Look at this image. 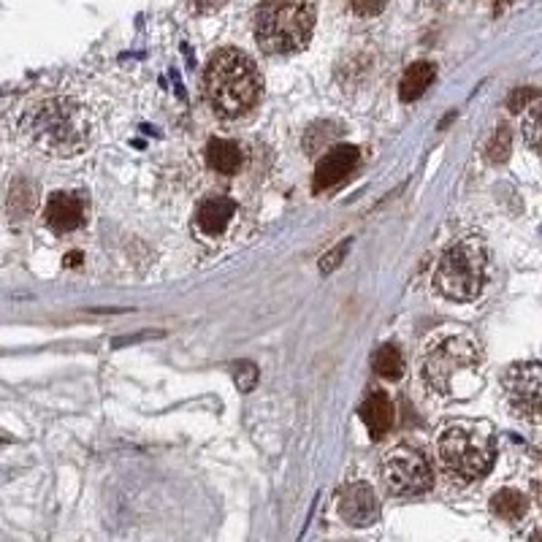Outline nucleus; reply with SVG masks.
Wrapping results in <instances>:
<instances>
[{"label": "nucleus", "mask_w": 542, "mask_h": 542, "mask_svg": "<svg viewBox=\"0 0 542 542\" xmlns=\"http://www.w3.org/2000/svg\"><path fill=\"white\" fill-rule=\"evenodd\" d=\"M19 131L38 152L52 158H71L93 141L95 120L79 98L47 95L22 112Z\"/></svg>", "instance_id": "f257e3e1"}, {"label": "nucleus", "mask_w": 542, "mask_h": 542, "mask_svg": "<svg viewBox=\"0 0 542 542\" xmlns=\"http://www.w3.org/2000/svg\"><path fill=\"white\" fill-rule=\"evenodd\" d=\"M423 383L442 399H469L483 385V350L469 334H442L426 347Z\"/></svg>", "instance_id": "f03ea898"}, {"label": "nucleus", "mask_w": 542, "mask_h": 542, "mask_svg": "<svg viewBox=\"0 0 542 542\" xmlns=\"http://www.w3.org/2000/svg\"><path fill=\"white\" fill-rule=\"evenodd\" d=\"M261 74L239 49H220L204 71V93L220 117H239L261 98Z\"/></svg>", "instance_id": "7ed1b4c3"}, {"label": "nucleus", "mask_w": 542, "mask_h": 542, "mask_svg": "<svg viewBox=\"0 0 542 542\" xmlns=\"http://www.w3.org/2000/svg\"><path fill=\"white\" fill-rule=\"evenodd\" d=\"M255 41L266 55H290L309 44L315 9L309 0H261L253 17Z\"/></svg>", "instance_id": "20e7f679"}, {"label": "nucleus", "mask_w": 542, "mask_h": 542, "mask_svg": "<svg viewBox=\"0 0 542 542\" xmlns=\"http://www.w3.org/2000/svg\"><path fill=\"white\" fill-rule=\"evenodd\" d=\"M437 456H440L445 472L458 480H477L488 475L494 467L496 442L494 429L486 421H456L442 429L437 440Z\"/></svg>", "instance_id": "39448f33"}, {"label": "nucleus", "mask_w": 542, "mask_h": 542, "mask_svg": "<svg viewBox=\"0 0 542 542\" xmlns=\"http://www.w3.org/2000/svg\"><path fill=\"white\" fill-rule=\"evenodd\" d=\"M486 271V244L477 236H467L461 242L450 244L440 255V263L434 271V285L445 299L472 301L480 296V290L486 285Z\"/></svg>", "instance_id": "423d86ee"}, {"label": "nucleus", "mask_w": 542, "mask_h": 542, "mask_svg": "<svg viewBox=\"0 0 542 542\" xmlns=\"http://www.w3.org/2000/svg\"><path fill=\"white\" fill-rule=\"evenodd\" d=\"M380 475H383L385 488L396 496L423 494L434 486V469H431L429 458L423 456L421 450L407 448V445H399L391 453H385Z\"/></svg>", "instance_id": "0eeeda50"}, {"label": "nucleus", "mask_w": 542, "mask_h": 542, "mask_svg": "<svg viewBox=\"0 0 542 542\" xmlns=\"http://www.w3.org/2000/svg\"><path fill=\"white\" fill-rule=\"evenodd\" d=\"M505 391L507 402L513 407L518 418H524L532 426L540 423V364L529 361V364H515L505 374Z\"/></svg>", "instance_id": "6e6552de"}, {"label": "nucleus", "mask_w": 542, "mask_h": 542, "mask_svg": "<svg viewBox=\"0 0 542 542\" xmlns=\"http://www.w3.org/2000/svg\"><path fill=\"white\" fill-rule=\"evenodd\" d=\"M339 515L350 526H372L380 518V502L369 483H350L339 494Z\"/></svg>", "instance_id": "1a4fd4ad"}, {"label": "nucleus", "mask_w": 542, "mask_h": 542, "mask_svg": "<svg viewBox=\"0 0 542 542\" xmlns=\"http://www.w3.org/2000/svg\"><path fill=\"white\" fill-rule=\"evenodd\" d=\"M44 220L55 234H71L87 220V201L76 193H55L47 201Z\"/></svg>", "instance_id": "9d476101"}, {"label": "nucleus", "mask_w": 542, "mask_h": 542, "mask_svg": "<svg viewBox=\"0 0 542 542\" xmlns=\"http://www.w3.org/2000/svg\"><path fill=\"white\" fill-rule=\"evenodd\" d=\"M358 158H361V152L353 144H342V147L326 152V158L320 160L318 171H315V190L339 185L350 171L356 169Z\"/></svg>", "instance_id": "9b49d317"}, {"label": "nucleus", "mask_w": 542, "mask_h": 542, "mask_svg": "<svg viewBox=\"0 0 542 542\" xmlns=\"http://www.w3.org/2000/svg\"><path fill=\"white\" fill-rule=\"evenodd\" d=\"M361 418H364L372 440H383L393 423V404L388 399V393L380 391V388L369 391L366 402L361 404Z\"/></svg>", "instance_id": "f8f14e48"}, {"label": "nucleus", "mask_w": 542, "mask_h": 542, "mask_svg": "<svg viewBox=\"0 0 542 542\" xmlns=\"http://www.w3.org/2000/svg\"><path fill=\"white\" fill-rule=\"evenodd\" d=\"M236 212V204L231 198L215 196V198H206L204 204L198 206L196 212V223L198 231L206 236H220L231 223V217Z\"/></svg>", "instance_id": "ddd939ff"}, {"label": "nucleus", "mask_w": 542, "mask_h": 542, "mask_svg": "<svg viewBox=\"0 0 542 542\" xmlns=\"http://www.w3.org/2000/svg\"><path fill=\"white\" fill-rule=\"evenodd\" d=\"M206 160L217 174H236L242 166V147L231 139H212L206 147Z\"/></svg>", "instance_id": "4468645a"}, {"label": "nucleus", "mask_w": 542, "mask_h": 542, "mask_svg": "<svg viewBox=\"0 0 542 542\" xmlns=\"http://www.w3.org/2000/svg\"><path fill=\"white\" fill-rule=\"evenodd\" d=\"M529 510V502H526V496L521 491H515V488H499L494 496H491V513L496 518H502V521H521Z\"/></svg>", "instance_id": "2eb2a0df"}, {"label": "nucleus", "mask_w": 542, "mask_h": 542, "mask_svg": "<svg viewBox=\"0 0 542 542\" xmlns=\"http://www.w3.org/2000/svg\"><path fill=\"white\" fill-rule=\"evenodd\" d=\"M434 66L431 63H412L407 71H404L402 76V85H399V95H402L404 103L410 101H418L426 90H429V85L434 82Z\"/></svg>", "instance_id": "dca6fc26"}, {"label": "nucleus", "mask_w": 542, "mask_h": 542, "mask_svg": "<svg viewBox=\"0 0 542 542\" xmlns=\"http://www.w3.org/2000/svg\"><path fill=\"white\" fill-rule=\"evenodd\" d=\"M372 366H374V372L380 374V377H385V380H399L404 372L402 350H399L396 345H383L377 353H374Z\"/></svg>", "instance_id": "f3484780"}, {"label": "nucleus", "mask_w": 542, "mask_h": 542, "mask_svg": "<svg viewBox=\"0 0 542 542\" xmlns=\"http://www.w3.org/2000/svg\"><path fill=\"white\" fill-rule=\"evenodd\" d=\"M524 139L534 152L540 150V101L529 103V114L524 117Z\"/></svg>", "instance_id": "a211bd4d"}, {"label": "nucleus", "mask_w": 542, "mask_h": 542, "mask_svg": "<svg viewBox=\"0 0 542 542\" xmlns=\"http://www.w3.org/2000/svg\"><path fill=\"white\" fill-rule=\"evenodd\" d=\"M234 380L239 391H253L255 383H258V366L253 361H239V364H234Z\"/></svg>", "instance_id": "6ab92c4d"}, {"label": "nucleus", "mask_w": 542, "mask_h": 542, "mask_svg": "<svg viewBox=\"0 0 542 542\" xmlns=\"http://www.w3.org/2000/svg\"><path fill=\"white\" fill-rule=\"evenodd\" d=\"M507 152H510V131L502 125L488 144V160H505Z\"/></svg>", "instance_id": "aec40b11"}, {"label": "nucleus", "mask_w": 542, "mask_h": 542, "mask_svg": "<svg viewBox=\"0 0 542 542\" xmlns=\"http://www.w3.org/2000/svg\"><path fill=\"white\" fill-rule=\"evenodd\" d=\"M388 0H350V9L356 11L358 17H377L385 9Z\"/></svg>", "instance_id": "412c9836"}, {"label": "nucleus", "mask_w": 542, "mask_h": 542, "mask_svg": "<svg viewBox=\"0 0 542 542\" xmlns=\"http://www.w3.org/2000/svg\"><path fill=\"white\" fill-rule=\"evenodd\" d=\"M347 250H350V242H339L337 247H334V250H331V253L328 255H323V261H320V271H334L339 266V263H342V258H345L347 255Z\"/></svg>", "instance_id": "4be33fe9"}, {"label": "nucleus", "mask_w": 542, "mask_h": 542, "mask_svg": "<svg viewBox=\"0 0 542 542\" xmlns=\"http://www.w3.org/2000/svg\"><path fill=\"white\" fill-rule=\"evenodd\" d=\"M540 95H537V90H532V87H524V90H515L513 98H510V109L513 112H521L526 103L529 101H537Z\"/></svg>", "instance_id": "5701e85b"}, {"label": "nucleus", "mask_w": 542, "mask_h": 542, "mask_svg": "<svg viewBox=\"0 0 542 542\" xmlns=\"http://www.w3.org/2000/svg\"><path fill=\"white\" fill-rule=\"evenodd\" d=\"M223 3H225V0H190V9L201 11V14H206V11L220 9Z\"/></svg>", "instance_id": "b1692460"}]
</instances>
